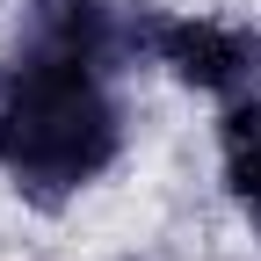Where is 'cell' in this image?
Returning <instances> with one entry per match:
<instances>
[{"label":"cell","instance_id":"obj_1","mask_svg":"<svg viewBox=\"0 0 261 261\" xmlns=\"http://www.w3.org/2000/svg\"><path fill=\"white\" fill-rule=\"evenodd\" d=\"M116 58H94L73 44H51L29 29L15 65L0 73V174L29 203H65L87 181H102L123 152V102H116Z\"/></svg>","mask_w":261,"mask_h":261},{"label":"cell","instance_id":"obj_2","mask_svg":"<svg viewBox=\"0 0 261 261\" xmlns=\"http://www.w3.org/2000/svg\"><path fill=\"white\" fill-rule=\"evenodd\" d=\"M145 58H160L181 87L211 94V102H247V94H261V29H240V22L160 15Z\"/></svg>","mask_w":261,"mask_h":261},{"label":"cell","instance_id":"obj_3","mask_svg":"<svg viewBox=\"0 0 261 261\" xmlns=\"http://www.w3.org/2000/svg\"><path fill=\"white\" fill-rule=\"evenodd\" d=\"M225 189H232V203L254 218V232H261V138H247V145L225 152Z\"/></svg>","mask_w":261,"mask_h":261}]
</instances>
